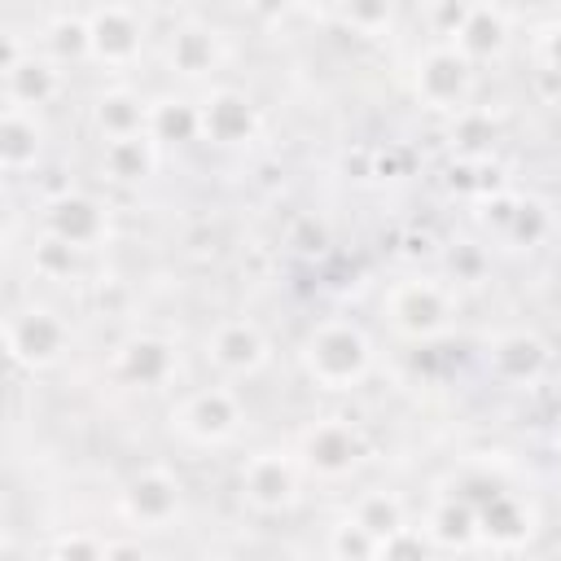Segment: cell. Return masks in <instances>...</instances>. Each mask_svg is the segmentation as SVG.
I'll return each mask as SVG.
<instances>
[{
	"instance_id": "6da1fadb",
	"label": "cell",
	"mask_w": 561,
	"mask_h": 561,
	"mask_svg": "<svg viewBox=\"0 0 561 561\" xmlns=\"http://www.w3.org/2000/svg\"><path fill=\"white\" fill-rule=\"evenodd\" d=\"M294 359H298V373L311 381V390L351 394L377 373V342L359 320L324 316V320L307 324Z\"/></svg>"
},
{
	"instance_id": "7a4b0ae2",
	"label": "cell",
	"mask_w": 561,
	"mask_h": 561,
	"mask_svg": "<svg viewBox=\"0 0 561 561\" xmlns=\"http://www.w3.org/2000/svg\"><path fill=\"white\" fill-rule=\"evenodd\" d=\"M377 311L394 337L412 346H434L460 324V289L438 272H408L381 289Z\"/></svg>"
},
{
	"instance_id": "3957f363",
	"label": "cell",
	"mask_w": 561,
	"mask_h": 561,
	"mask_svg": "<svg viewBox=\"0 0 561 561\" xmlns=\"http://www.w3.org/2000/svg\"><path fill=\"white\" fill-rule=\"evenodd\" d=\"M232 57V39L228 26L210 22L197 9H180V13H162L158 26V44H153V61L162 66V75L175 88H210L219 83L224 66Z\"/></svg>"
},
{
	"instance_id": "277c9868",
	"label": "cell",
	"mask_w": 561,
	"mask_h": 561,
	"mask_svg": "<svg viewBox=\"0 0 561 561\" xmlns=\"http://www.w3.org/2000/svg\"><path fill=\"white\" fill-rule=\"evenodd\" d=\"M250 408L241 386L232 381H197L184 386L167 403V434L188 451H224L245 434Z\"/></svg>"
},
{
	"instance_id": "5b68a950",
	"label": "cell",
	"mask_w": 561,
	"mask_h": 561,
	"mask_svg": "<svg viewBox=\"0 0 561 561\" xmlns=\"http://www.w3.org/2000/svg\"><path fill=\"white\" fill-rule=\"evenodd\" d=\"M289 447L298 451L311 486H346L373 465V438L351 416H316L294 430Z\"/></svg>"
},
{
	"instance_id": "8992f818",
	"label": "cell",
	"mask_w": 561,
	"mask_h": 561,
	"mask_svg": "<svg viewBox=\"0 0 561 561\" xmlns=\"http://www.w3.org/2000/svg\"><path fill=\"white\" fill-rule=\"evenodd\" d=\"M237 504L254 517H285L307 500V469L298 460V451L289 443H267V447H250L237 460Z\"/></svg>"
},
{
	"instance_id": "52a82bcc",
	"label": "cell",
	"mask_w": 561,
	"mask_h": 561,
	"mask_svg": "<svg viewBox=\"0 0 561 561\" xmlns=\"http://www.w3.org/2000/svg\"><path fill=\"white\" fill-rule=\"evenodd\" d=\"M162 13L140 4H88V39L92 61L105 79H131V70L145 61V53L158 44Z\"/></svg>"
},
{
	"instance_id": "ba28073f",
	"label": "cell",
	"mask_w": 561,
	"mask_h": 561,
	"mask_svg": "<svg viewBox=\"0 0 561 561\" xmlns=\"http://www.w3.org/2000/svg\"><path fill=\"white\" fill-rule=\"evenodd\" d=\"M4 342H9V359L13 368L35 373H53L70 359L75 351V324L66 320L61 307H53L48 298H18L4 311Z\"/></svg>"
},
{
	"instance_id": "9c48e42d",
	"label": "cell",
	"mask_w": 561,
	"mask_h": 561,
	"mask_svg": "<svg viewBox=\"0 0 561 561\" xmlns=\"http://www.w3.org/2000/svg\"><path fill=\"white\" fill-rule=\"evenodd\" d=\"M0 35H4V61H0V92H4V105L48 114V110L66 96V70H61L48 53H39L31 26H18L13 18H4Z\"/></svg>"
},
{
	"instance_id": "30bf717a",
	"label": "cell",
	"mask_w": 561,
	"mask_h": 561,
	"mask_svg": "<svg viewBox=\"0 0 561 561\" xmlns=\"http://www.w3.org/2000/svg\"><path fill=\"white\" fill-rule=\"evenodd\" d=\"M197 355L215 373V381L241 386V381H259L276 364V342L254 316L237 311V316H219L202 329Z\"/></svg>"
},
{
	"instance_id": "8fae6325",
	"label": "cell",
	"mask_w": 561,
	"mask_h": 561,
	"mask_svg": "<svg viewBox=\"0 0 561 561\" xmlns=\"http://www.w3.org/2000/svg\"><path fill=\"white\" fill-rule=\"evenodd\" d=\"M408 88H412V96H416L421 110L443 114V118H460L465 110H473L478 66L465 61V57L456 53V44H447V39H425V44L412 53Z\"/></svg>"
},
{
	"instance_id": "7c38bea8",
	"label": "cell",
	"mask_w": 561,
	"mask_h": 561,
	"mask_svg": "<svg viewBox=\"0 0 561 561\" xmlns=\"http://www.w3.org/2000/svg\"><path fill=\"white\" fill-rule=\"evenodd\" d=\"M114 513L127 535H162L184 517V482L171 465L149 460L131 469L114 491Z\"/></svg>"
},
{
	"instance_id": "4fadbf2b",
	"label": "cell",
	"mask_w": 561,
	"mask_h": 561,
	"mask_svg": "<svg viewBox=\"0 0 561 561\" xmlns=\"http://www.w3.org/2000/svg\"><path fill=\"white\" fill-rule=\"evenodd\" d=\"M105 373H110V381H114L118 390H131V394H162V390H175V386H180L184 355H180V346H175L167 333L131 329L127 337H118V342L110 346Z\"/></svg>"
},
{
	"instance_id": "5bb4252c",
	"label": "cell",
	"mask_w": 561,
	"mask_h": 561,
	"mask_svg": "<svg viewBox=\"0 0 561 561\" xmlns=\"http://www.w3.org/2000/svg\"><path fill=\"white\" fill-rule=\"evenodd\" d=\"M197 118H202V145H215V149H245L263 127L259 101L245 88L224 79L197 92Z\"/></svg>"
},
{
	"instance_id": "9a60e30c",
	"label": "cell",
	"mask_w": 561,
	"mask_h": 561,
	"mask_svg": "<svg viewBox=\"0 0 561 561\" xmlns=\"http://www.w3.org/2000/svg\"><path fill=\"white\" fill-rule=\"evenodd\" d=\"M35 228L53 232L57 241H66V245H75L79 254L92 259L110 241V202H101L88 188H70L61 197L39 202V224Z\"/></svg>"
},
{
	"instance_id": "2e32d148",
	"label": "cell",
	"mask_w": 561,
	"mask_h": 561,
	"mask_svg": "<svg viewBox=\"0 0 561 561\" xmlns=\"http://www.w3.org/2000/svg\"><path fill=\"white\" fill-rule=\"evenodd\" d=\"M548 342L535 329H500L486 337L482 364L504 390H530L548 373Z\"/></svg>"
},
{
	"instance_id": "e0dca14e",
	"label": "cell",
	"mask_w": 561,
	"mask_h": 561,
	"mask_svg": "<svg viewBox=\"0 0 561 561\" xmlns=\"http://www.w3.org/2000/svg\"><path fill=\"white\" fill-rule=\"evenodd\" d=\"M88 127L96 131V145L145 136L149 131V92H140L131 79H105L88 105Z\"/></svg>"
},
{
	"instance_id": "ac0fdd59",
	"label": "cell",
	"mask_w": 561,
	"mask_h": 561,
	"mask_svg": "<svg viewBox=\"0 0 561 561\" xmlns=\"http://www.w3.org/2000/svg\"><path fill=\"white\" fill-rule=\"evenodd\" d=\"M517 9H500V4H469L460 31L451 35L456 53L465 61H473L478 70L491 66V61H504L517 44Z\"/></svg>"
},
{
	"instance_id": "d6986e66",
	"label": "cell",
	"mask_w": 561,
	"mask_h": 561,
	"mask_svg": "<svg viewBox=\"0 0 561 561\" xmlns=\"http://www.w3.org/2000/svg\"><path fill=\"white\" fill-rule=\"evenodd\" d=\"M48 153V123L35 110L0 105V167L9 180H26L44 167Z\"/></svg>"
},
{
	"instance_id": "ffe728a7",
	"label": "cell",
	"mask_w": 561,
	"mask_h": 561,
	"mask_svg": "<svg viewBox=\"0 0 561 561\" xmlns=\"http://www.w3.org/2000/svg\"><path fill=\"white\" fill-rule=\"evenodd\" d=\"M31 35H35V44H39V53H48L61 70H70V66H88V61H92L88 9H79V4L35 9V18H31Z\"/></svg>"
},
{
	"instance_id": "44dd1931",
	"label": "cell",
	"mask_w": 561,
	"mask_h": 561,
	"mask_svg": "<svg viewBox=\"0 0 561 561\" xmlns=\"http://www.w3.org/2000/svg\"><path fill=\"white\" fill-rule=\"evenodd\" d=\"M162 162V145L145 131V136H127V140H105L96 145V180L114 184V188H136L145 180L158 175Z\"/></svg>"
},
{
	"instance_id": "7402d4cb",
	"label": "cell",
	"mask_w": 561,
	"mask_h": 561,
	"mask_svg": "<svg viewBox=\"0 0 561 561\" xmlns=\"http://www.w3.org/2000/svg\"><path fill=\"white\" fill-rule=\"evenodd\" d=\"M149 136L171 149V145H193L202 140V118H197V96L184 88H162L149 96Z\"/></svg>"
},
{
	"instance_id": "603a6c76",
	"label": "cell",
	"mask_w": 561,
	"mask_h": 561,
	"mask_svg": "<svg viewBox=\"0 0 561 561\" xmlns=\"http://www.w3.org/2000/svg\"><path fill=\"white\" fill-rule=\"evenodd\" d=\"M346 517H355L368 535L377 539H390L394 530L412 526V504L394 491V486H359L351 500H346Z\"/></svg>"
},
{
	"instance_id": "cb8c5ba5",
	"label": "cell",
	"mask_w": 561,
	"mask_h": 561,
	"mask_svg": "<svg viewBox=\"0 0 561 561\" xmlns=\"http://www.w3.org/2000/svg\"><path fill=\"white\" fill-rule=\"evenodd\" d=\"M26 267L44 285H79L83 280V267H88V254H79L75 245L57 241L44 228H35L31 232V245H26Z\"/></svg>"
},
{
	"instance_id": "d4e9b609",
	"label": "cell",
	"mask_w": 561,
	"mask_h": 561,
	"mask_svg": "<svg viewBox=\"0 0 561 561\" xmlns=\"http://www.w3.org/2000/svg\"><path fill=\"white\" fill-rule=\"evenodd\" d=\"M381 557V539L377 535H368L355 517H337V522H329V530H324V561H377Z\"/></svg>"
},
{
	"instance_id": "484cf974",
	"label": "cell",
	"mask_w": 561,
	"mask_h": 561,
	"mask_svg": "<svg viewBox=\"0 0 561 561\" xmlns=\"http://www.w3.org/2000/svg\"><path fill=\"white\" fill-rule=\"evenodd\" d=\"M105 552H110V535L92 526H66L48 535L44 561H105Z\"/></svg>"
},
{
	"instance_id": "4316f807",
	"label": "cell",
	"mask_w": 561,
	"mask_h": 561,
	"mask_svg": "<svg viewBox=\"0 0 561 561\" xmlns=\"http://www.w3.org/2000/svg\"><path fill=\"white\" fill-rule=\"evenodd\" d=\"M324 18L351 26L364 39H377L399 26V9H390V4H342V9H324Z\"/></svg>"
},
{
	"instance_id": "83f0119b",
	"label": "cell",
	"mask_w": 561,
	"mask_h": 561,
	"mask_svg": "<svg viewBox=\"0 0 561 561\" xmlns=\"http://www.w3.org/2000/svg\"><path fill=\"white\" fill-rule=\"evenodd\" d=\"M434 557H438L434 539L425 535L421 522H412V526L394 530L390 539H381V557L377 561H434Z\"/></svg>"
},
{
	"instance_id": "f1b7e54d",
	"label": "cell",
	"mask_w": 561,
	"mask_h": 561,
	"mask_svg": "<svg viewBox=\"0 0 561 561\" xmlns=\"http://www.w3.org/2000/svg\"><path fill=\"white\" fill-rule=\"evenodd\" d=\"M530 35H535V61H539V70H548V75L561 79V13L548 26H535Z\"/></svg>"
},
{
	"instance_id": "f546056e",
	"label": "cell",
	"mask_w": 561,
	"mask_h": 561,
	"mask_svg": "<svg viewBox=\"0 0 561 561\" xmlns=\"http://www.w3.org/2000/svg\"><path fill=\"white\" fill-rule=\"evenodd\" d=\"M105 561H149V543L140 535H110Z\"/></svg>"
},
{
	"instance_id": "4dcf8cb0",
	"label": "cell",
	"mask_w": 561,
	"mask_h": 561,
	"mask_svg": "<svg viewBox=\"0 0 561 561\" xmlns=\"http://www.w3.org/2000/svg\"><path fill=\"white\" fill-rule=\"evenodd\" d=\"M552 473H557V478H561V438H557V443H552Z\"/></svg>"
}]
</instances>
